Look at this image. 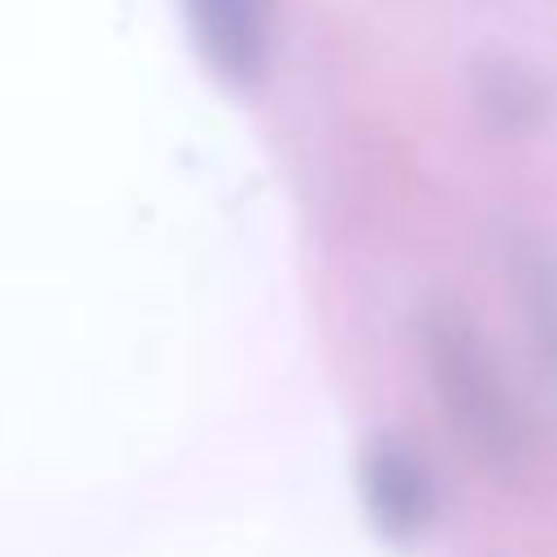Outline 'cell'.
I'll list each match as a JSON object with an SVG mask.
<instances>
[{
  "mask_svg": "<svg viewBox=\"0 0 557 557\" xmlns=\"http://www.w3.org/2000/svg\"><path fill=\"white\" fill-rule=\"evenodd\" d=\"M422 361L448 422L470 448L492 466H513L527 453V426L496 357L457 309H431L422 318Z\"/></svg>",
  "mask_w": 557,
  "mask_h": 557,
  "instance_id": "obj_1",
  "label": "cell"
},
{
  "mask_svg": "<svg viewBox=\"0 0 557 557\" xmlns=\"http://www.w3.org/2000/svg\"><path fill=\"white\" fill-rule=\"evenodd\" d=\"M361 500L379 535L409 544L435 522V474L400 435H374L361 453Z\"/></svg>",
  "mask_w": 557,
  "mask_h": 557,
  "instance_id": "obj_2",
  "label": "cell"
},
{
  "mask_svg": "<svg viewBox=\"0 0 557 557\" xmlns=\"http://www.w3.org/2000/svg\"><path fill=\"white\" fill-rule=\"evenodd\" d=\"M500 261H505V283L513 292L531 352L557 396V244L531 222H505Z\"/></svg>",
  "mask_w": 557,
  "mask_h": 557,
  "instance_id": "obj_3",
  "label": "cell"
},
{
  "mask_svg": "<svg viewBox=\"0 0 557 557\" xmlns=\"http://www.w3.org/2000/svg\"><path fill=\"white\" fill-rule=\"evenodd\" d=\"M183 9L205 65L226 87H257L270 61L265 0H183Z\"/></svg>",
  "mask_w": 557,
  "mask_h": 557,
  "instance_id": "obj_4",
  "label": "cell"
},
{
  "mask_svg": "<svg viewBox=\"0 0 557 557\" xmlns=\"http://www.w3.org/2000/svg\"><path fill=\"white\" fill-rule=\"evenodd\" d=\"M479 109L496 131H531L544 117V91L518 65H483L479 78Z\"/></svg>",
  "mask_w": 557,
  "mask_h": 557,
  "instance_id": "obj_5",
  "label": "cell"
}]
</instances>
